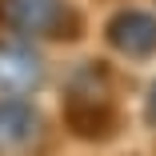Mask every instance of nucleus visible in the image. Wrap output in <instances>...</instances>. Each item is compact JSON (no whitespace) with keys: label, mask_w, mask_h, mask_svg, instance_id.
<instances>
[{"label":"nucleus","mask_w":156,"mask_h":156,"mask_svg":"<svg viewBox=\"0 0 156 156\" xmlns=\"http://www.w3.org/2000/svg\"><path fill=\"white\" fill-rule=\"evenodd\" d=\"M144 112H148V120L156 124V84H152V92H148V100H144Z\"/></svg>","instance_id":"6"},{"label":"nucleus","mask_w":156,"mask_h":156,"mask_svg":"<svg viewBox=\"0 0 156 156\" xmlns=\"http://www.w3.org/2000/svg\"><path fill=\"white\" fill-rule=\"evenodd\" d=\"M108 44L124 56H152L156 52V20L144 16V12H120L112 24H108Z\"/></svg>","instance_id":"5"},{"label":"nucleus","mask_w":156,"mask_h":156,"mask_svg":"<svg viewBox=\"0 0 156 156\" xmlns=\"http://www.w3.org/2000/svg\"><path fill=\"white\" fill-rule=\"evenodd\" d=\"M68 120L80 136H108L116 128V100H112V80L104 64H84L76 68L68 84Z\"/></svg>","instance_id":"1"},{"label":"nucleus","mask_w":156,"mask_h":156,"mask_svg":"<svg viewBox=\"0 0 156 156\" xmlns=\"http://www.w3.org/2000/svg\"><path fill=\"white\" fill-rule=\"evenodd\" d=\"M40 136H44V124L24 100L16 96L0 100V152H32Z\"/></svg>","instance_id":"4"},{"label":"nucleus","mask_w":156,"mask_h":156,"mask_svg":"<svg viewBox=\"0 0 156 156\" xmlns=\"http://www.w3.org/2000/svg\"><path fill=\"white\" fill-rule=\"evenodd\" d=\"M40 56L20 40H0V92L4 96H24L40 84Z\"/></svg>","instance_id":"3"},{"label":"nucleus","mask_w":156,"mask_h":156,"mask_svg":"<svg viewBox=\"0 0 156 156\" xmlns=\"http://www.w3.org/2000/svg\"><path fill=\"white\" fill-rule=\"evenodd\" d=\"M0 24L44 40H72L84 28L72 0H0Z\"/></svg>","instance_id":"2"}]
</instances>
